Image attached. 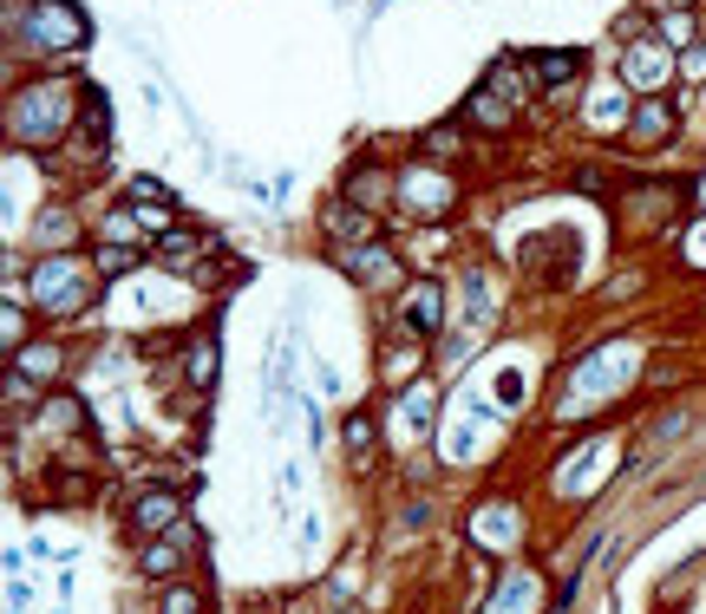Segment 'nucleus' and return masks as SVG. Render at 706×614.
Segmentation results:
<instances>
[{
  "instance_id": "f257e3e1",
  "label": "nucleus",
  "mask_w": 706,
  "mask_h": 614,
  "mask_svg": "<svg viewBox=\"0 0 706 614\" xmlns=\"http://www.w3.org/2000/svg\"><path fill=\"white\" fill-rule=\"evenodd\" d=\"M33 294L46 301V314H79L85 308V269L72 256H53L33 269Z\"/></svg>"
},
{
  "instance_id": "f03ea898",
  "label": "nucleus",
  "mask_w": 706,
  "mask_h": 614,
  "mask_svg": "<svg viewBox=\"0 0 706 614\" xmlns=\"http://www.w3.org/2000/svg\"><path fill=\"white\" fill-rule=\"evenodd\" d=\"M33 33H40L53 53H66V46H79V40H85V20L72 13L66 0H40V7H33Z\"/></svg>"
},
{
  "instance_id": "7ed1b4c3",
  "label": "nucleus",
  "mask_w": 706,
  "mask_h": 614,
  "mask_svg": "<svg viewBox=\"0 0 706 614\" xmlns=\"http://www.w3.org/2000/svg\"><path fill=\"white\" fill-rule=\"evenodd\" d=\"M177 517H184V497H177V490H144L138 503H132V530H138V537L177 530Z\"/></svg>"
},
{
  "instance_id": "20e7f679",
  "label": "nucleus",
  "mask_w": 706,
  "mask_h": 614,
  "mask_svg": "<svg viewBox=\"0 0 706 614\" xmlns=\"http://www.w3.org/2000/svg\"><path fill=\"white\" fill-rule=\"evenodd\" d=\"M406 327H413V334H438V288H432V281H419V288L406 294Z\"/></svg>"
},
{
  "instance_id": "39448f33",
  "label": "nucleus",
  "mask_w": 706,
  "mask_h": 614,
  "mask_svg": "<svg viewBox=\"0 0 706 614\" xmlns=\"http://www.w3.org/2000/svg\"><path fill=\"white\" fill-rule=\"evenodd\" d=\"M667 132H674V105H667V98H641L635 137H641V144H654V137H667Z\"/></svg>"
},
{
  "instance_id": "423d86ee",
  "label": "nucleus",
  "mask_w": 706,
  "mask_h": 614,
  "mask_svg": "<svg viewBox=\"0 0 706 614\" xmlns=\"http://www.w3.org/2000/svg\"><path fill=\"white\" fill-rule=\"evenodd\" d=\"M13 366H20V373H27V379H53V366H60V346H20V353H13Z\"/></svg>"
},
{
  "instance_id": "0eeeda50",
  "label": "nucleus",
  "mask_w": 706,
  "mask_h": 614,
  "mask_svg": "<svg viewBox=\"0 0 706 614\" xmlns=\"http://www.w3.org/2000/svg\"><path fill=\"white\" fill-rule=\"evenodd\" d=\"M341 262H347V274L373 281V274H386V249H380V242H360V249H347Z\"/></svg>"
},
{
  "instance_id": "6e6552de",
  "label": "nucleus",
  "mask_w": 706,
  "mask_h": 614,
  "mask_svg": "<svg viewBox=\"0 0 706 614\" xmlns=\"http://www.w3.org/2000/svg\"><path fill=\"white\" fill-rule=\"evenodd\" d=\"M575 72H582L575 53H543V60H537V79H543V85H569Z\"/></svg>"
},
{
  "instance_id": "1a4fd4ad",
  "label": "nucleus",
  "mask_w": 706,
  "mask_h": 614,
  "mask_svg": "<svg viewBox=\"0 0 706 614\" xmlns=\"http://www.w3.org/2000/svg\"><path fill=\"white\" fill-rule=\"evenodd\" d=\"M177 562H184L177 543H150V549H144V575H157V582H170V575H177Z\"/></svg>"
},
{
  "instance_id": "9d476101",
  "label": "nucleus",
  "mask_w": 706,
  "mask_h": 614,
  "mask_svg": "<svg viewBox=\"0 0 706 614\" xmlns=\"http://www.w3.org/2000/svg\"><path fill=\"white\" fill-rule=\"evenodd\" d=\"M157 256H164L170 269H190V262H197V236H164V242H157Z\"/></svg>"
},
{
  "instance_id": "9b49d317",
  "label": "nucleus",
  "mask_w": 706,
  "mask_h": 614,
  "mask_svg": "<svg viewBox=\"0 0 706 614\" xmlns=\"http://www.w3.org/2000/svg\"><path fill=\"white\" fill-rule=\"evenodd\" d=\"M347 451H353V458H366V451H373V418H366V412H353V418H347Z\"/></svg>"
},
{
  "instance_id": "f8f14e48",
  "label": "nucleus",
  "mask_w": 706,
  "mask_h": 614,
  "mask_svg": "<svg viewBox=\"0 0 706 614\" xmlns=\"http://www.w3.org/2000/svg\"><path fill=\"white\" fill-rule=\"evenodd\" d=\"M125 269H132V249H118V242H105V249H98V274L112 281V274H125Z\"/></svg>"
},
{
  "instance_id": "ddd939ff",
  "label": "nucleus",
  "mask_w": 706,
  "mask_h": 614,
  "mask_svg": "<svg viewBox=\"0 0 706 614\" xmlns=\"http://www.w3.org/2000/svg\"><path fill=\"white\" fill-rule=\"evenodd\" d=\"M471 118H478V125H503V118H510V105H497V92H478Z\"/></svg>"
},
{
  "instance_id": "4468645a",
  "label": "nucleus",
  "mask_w": 706,
  "mask_h": 614,
  "mask_svg": "<svg viewBox=\"0 0 706 614\" xmlns=\"http://www.w3.org/2000/svg\"><path fill=\"white\" fill-rule=\"evenodd\" d=\"M328 229H334V236H366V216H353V209H334V216H328Z\"/></svg>"
},
{
  "instance_id": "2eb2a0df",
  "label": "nucleus",
  "mask_w": 706,
  "mask_h": 614,
  "mask_svg": "<svg viewBox=\"0 0 706 614\" xmlns=\"http://www.w3.org/2000/svg\"><path fill=\"white\" fill-rule=\"evenodd\" d=\"M164 614H204V602H197L190 589H170V595H164Z\"/></svg>"
},
{
  "instance_id": "dca6fc26",
  "label": "nucleus",
  "mask_w": 706,
  "mask_h": 614,
  "mask_svg": "<svg viewBox=\"0 0 706 614\" xmlns=\"http://www.w3.org/2000/svg\"><path fill=\"white\" fill-rule=\"evenodd\" d=\"M46 418H53V425H79V406H72V399H53V406H46Z\"/></svg>"
}]
</instances>
